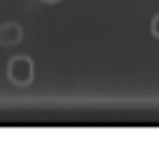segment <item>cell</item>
<instances>
[{
    "instance_id": "obj_1",
    "label": "cell",
    "mask_w": 159,
    "mask_h": 151,
    "mask_svg": "<svg viewBox=\"0 0 159 151\" xmlns=\"http://www.w3.org/2000/svg\"><path fill=\"white\" fill-rule=\"evenodd\" d=\"M6 73H8V79H10L12 85L16 87H26L32 83L34 79V62H32L30 57L26 54H16L8 61V66H6Z\"/></svg>"
},
{
    "instance_id": "obj_2",
    "label": "cell",
    "mask_w": 159,
    "mask_h": 151,
    "mask_svg": "<svg viewBox=\"0 0 159 151\" xmlns=\"http://www.w3.org/2000/svg\"><path fill=\"white\" fill-rule=\"evenodd\" d=\"M20 43H22V26L20 24H0V47H16Z\"/></svg>"
},
{
    "instance_id": "obj_3",
    "label": "cell",
    "mask_w": 159,
    "mask_h": 151,
    "mask_svg": "<svg viewBox=\"0 0 159 151\" xmlns=\"http://www.w3.org/2000/svg\"><path fill=\"white\" fill-rule=\"evenodd\" d=\"M151 32L155 39H159V14L153 16V20H151Z\"/></svg>"
},
{
    "instance_id": "obj_4",
    "label": "cell",
    "mask_w": 159,
    "mask_h": 151,
    "mask_svg": "<svg viewBox=\"0 0 159 151\" xmlns=\"http://www.w3.org/2000/svg\"><path fill=\"white\" fill-rule=\"evenodd\" d=\"M43 2H47V4H57V2H61V0H43Z\"/></svg>"
}]
</instances>
